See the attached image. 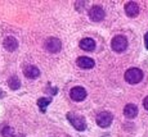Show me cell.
<instances>
[{
	"label": "cell",
	"mask_w": 148,
	"mask_h": 137,
	"mask_svg": "<svg viewBox=\"0 0 148 137\" xmlns=\"http://www.w3.org/2000/svg\"><path fill=\"white\" fill-rule=\"evenodd\" d=\"M67 119L75 130H77V131L86 130V121H85L84 117L79 115L76 113H67Z\"/></svg>",
	"instance_id": "cell-1"
},
{
	"label": "cell",
	"mask_w": 148,
	"mask_h": 137,
	"mask_svg": "<svg viewBox=\"0 0 148 137\" xmlns=\"http://www.w3.org/2000/svg\"><path fill=\"white\" fill-rule=\"evenodd\" d=\"M143 79V72L139 68H130L125 72V81L130 85H135Z\"/></svg>",
	"instance_id": "cell-2"
},
{
	"label": "cell",
	"mask_w": 148,
	"mask_h": 137,
	"mask_svg": "<svg viewBox=\"0 0 148 137\" xmlns=\"http://www.w3.org/2000/svg\"><path fill=\"white\" fill-rule=\"evenodd\" d=\"M111 47H112V50L116 51V53H122V51H125L127 47L126 37L122 35L115 36V37L112 39V42H111Z\"/></svg>",
	"instance_id": "cell-3"
},
{
	"label": "cell",
	"mask_w": 148,
	"mask_h": 137,
	"mask_svg": "<svg viewBox=\"0 0 148 137\" xmlns=\"http://www.w3.org/2000/svg\"><path fill=\"white\" fill-rule=\"evenodd\" d=\"M112 121H113V115L111 113H108V112H101L95 118L97 124H98L99 127H102V128L110 127L111 123H112Z\"/></svg>",
	"instance_id": "cell-4"
},
{
	"label": "cell",
	"mask_w": 148,
	"mask_h": 137,
	"mask_svg": "<svg viewBox=\"0 0 148 137\" xmlns=\"http://www.w3.org/2000/svg\"><path fill=\"white\" fill-rule=\"evenodd\" d=\"M45 49H47V51H49V53H52V54L59 53L62 49V44L58 39L50 37L45 41Z\"/></svg>",
	"instance_id": "cell-5"
},
{
	"label": "cell",
	"mask_w": 148,
	"mask_h": 137,
	"mask_svg": "<svg viewBox=\"0 0 148 137\" xmlns=\"http://www.w3.org/2000/svg\"><path fill=\"white\" fill-rule=\"evenodd\" d=\"M104 10L103 8H101L99 5H94V7L90 8L89 10V18L92 19L93 22H101L104 19Z\"/></svg>",
	"instance_id": "cell-6"
},
{
	"label": "cell",
	"mask_w": 148,
	"mask_h": 137,
	"mask_svg": "<svg viewBox=\"0 0 148 137\" xmlns=\"http://www.w3.org/2000/svg\"><path fill=\"white\" fill-rule=\"evenodd\" d=\"M70 98L73 101H82V100H85V98H86V91H85V88L76 86L70 91Z\"/></svg>",
	"instance_id": "cell-7"
},
{
	"label": "cell",
	"mask_w": 148,
	"mask_h": 137,
	"mask_svg": "<svg viewBox=\"0 0 148 137\" xmlns=\"http://www.w3.org/2000/svg\"><path fill=\"white\" fill-rule=\"evenodd\" d=\"M76 64L81 68V69H92L94 67V60L92 58H88V56H80L76 60Z\"/></svg>",
	"instance_id": "cell-8"
},
{
	"label": "cell",
	"mask_w": 148,
	"mask_h": 137,
	"mask_svg": "<svg viewBox=\"0 0 148 137\" xmlns=\"http://www.w3.org/2000/svg\"><path fill=\"white\" fill-rule=\"evenodd\" d=\"M23 75L30 79H35L40 76V71H39V68L35 67V65H26V67L23 68Z\"/></svg>",
	"instance_id": "cell-9"
},
{
	"label": "cell",
	"mask_w": 148,
	"mask_h": 137,
	"mask_svg": "<svg viewBox=\"0 0 148 137\" xmlns=\"http://www.w3.org/2000/svg\"><path fill=\"white\" fill-rule=\"evenodd\" d=\"M125 12L129 17H132V18H134L139 14V5L136 4L135 1H129L126 3V5H125Z\"/></svg>",
	"instance_id": "cell-10"
},
{
	"label": "cell",
	"mask_w": 148,
	"mask_h": 137,
	"mask_svg": "<svg viewBox=\"0 0 148 137\" xmlns=\"http://www.w3.org/2000/svg\"><path fill=\"white\" fill-rule=\"evenodd\" d=\"M124 115L129 119H133L138 115V108H136L135 104H127L126 106L124 108Z\"/></svg>",
	"instance_id": "cell-11"
},
{
	"label": "cell",
	"mask_w": 148,
	"mask_h": 137,
	"mask_svg": "<svg viewBox=\"0 0 148 137\" xmlns=\"http://www.w3.org/2000/svg\"><path fill=\"white\" fill-rule=\"evenodd\" d=\"M80 47L84 51H93L95 49V41L90 37L86 39H82L80 41Z\"/></svg>",
	"instance_id": "cell-12"
},
{
	"label": "cell",
	"mask_w": 148,
	"mask_h": 137,
	"mask_svg": "<svg viewBox=\"0 0 148 137\" xmlns=\"http://www.w3.org/2000/svg\"><path fill=\"white\" fill-rule=\"evenodd\" d=\"M4 47H5V50H8V51H14L18 47V41H17L13 36H8V37L4 40Z\"/></svg>",
	"instance_id": "cell-13"
},
{
	"label": "cell",
	"mask_w": 148,
	"mask_h": 137,
	"mask_svg": "<svg viewBox=\"0 0 148 137\" xmlns=\"http://www.w3.org/2000/svg\"><path fill=\"white\" fill-rule=\"evenodd\" d=\"M52 102V99L50 98H40L38 100V106L40 108V110L42 113L45 112V109H47V106Z\"/></svg>",
	"instance_id": "cell-14"
},
{
	"label": "cell",
	"mask_w": 148,
	"mask_h": 137,
	"mask_svg": "<svg viewBox=\"0 0 148 137\" xmlns=\"http://www.w3.org/2000/svg\"><path fill=\"white\" fill-rule=\"evenodd\" d=\"M8 85H9V87L12 88V90H17V88H19L21 82H19V79L17 76H12L9 79H8Z\"/></svg>",
	"instance_id": "cell-15"
},
{
	"label": "cell",
	"mask_w": 148,
	"mask_h": 137,
	"mask_svg": "<svg viewBox=\"0 0 148 137\" xmlns=\"http://www.w3.org/2000/svg\"><path fill=\"white\" fill-rule=\"evenodd\" d=\"M3 136L4 137H13V128L12 127H5L3 130Z\"/></svg>",
	"instance_id": "cell-16"
},
{
	"label": "cell",
	"mask_w": 148,
	"mask_h": 137,
	"mask_svg": "<svg viewBox=\"0 0 148 137\" xmlns=\"http://www.w3.org/2000/svg\"><path fill=\"white\" fill-rule=\"evenodd\" d=\"M143 106H144V109L146 110H148V96L143 100Z\"/></svg>",
	"instance_id": "cell-17"
},
{
	"label": "cell",
	"mask_w": 148,
	"mask_h": 137,
	"mask_svg": "<svg viewBox=\"0 0 148 137\" xmlns=\"http://www.w3.org/2000/svg\"><path fill=\"white\" fill-rule=\"evenodd\" d=\"M144 44H146V47L148 49V32L144 35Z\"/></svg>",
	"instance_id": "cell-18"
},
{
	"label": "cell",
	"mask_w": 148,
	"mask_h": 137,
	"mask_svg": "<svg viewBox=\"0 0 148 137\" xmlns=\"http://www.w3.org/2000/svg\"><path fill=\"white\" fill-rule=\"evenodd\" d=\"M0 98H4V92L1 90H0Z\"/></svg>",
	"instance_id": "cell-19"
}]
</instances>
